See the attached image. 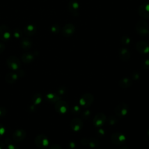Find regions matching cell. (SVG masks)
Listing matches in <instances>:
<instances>
[{
    "instance_id": "obj_42",
    "label": "cell",
    "mask_w": 149,
    "mask_h": 149,
    "mask_svg": "<svg viewBox=\"0 0 149 149\" xmlns=\"http://www.w3.org/2000/svg\"><path fill=\"white\" fill-rule=\"evenodd\" d=\"M5 143L2 141H0V149H5Z\"/></svg>"
},
{
    "instance_id": "obj_36",
    "label": "cell",
    "mask_w": 149,
    "mask_h": 149,
    "mask_svg": "<svg viewBox=\"0 0 149 149\" xmlns=\"http://www.w3.org/2000/svg\"><path fill=\"white\" fill-rule=\"evenodd\" d=\"M76 147V144L74 141H69L67 143V148L68 149H75Z\"/></svg>"
},
{
    "instance_id": "obj_16",
    "label": "cell",
    "mask_w": 149,
    "mask_h": 149,
    "mask_svg": "<svg viewBox=\"0 0 149 149\" xmlns=\"http://www.w3.org/2000/svg\"><path fill=\"white\" fill-rule=\"evenodd\" d=\"M119 57L122 61H127L130 57V53L127 48L125 47L120 48L119 50Z\"/></svg>"
},
{
    "instance_id": "obj_4",
    "label": "cell",
    "mask_w": 149,
    "mask_h": 149,
    "mask_svg": "<svg viewBox=\"0 0 149 149\" xmlns=\"http://www.w3.org/2000/svg\"><path fill=\"white\" fill-rule=\"evenodd\" d=\"M6 63L9 68L13 70H19L21 65L19 59L15 56H9L6 60Z\"/></svg>"
},
{
    "instance_id": "obj_15",
    "label": "cell",
    "mask_w": 149,
    "mask_h": 149,
    "mask_svg": "<svg viewBox=\"0 0 149 149\" xmlns=\"http://www.w3.org/2000/svg\"><path fill=\"white\" fill-rule=\"evenodd\" d=\"M70 127L74 132L79 131L83 127L82 120L79 118L73 119L70 122Z\"/></svg>"
},
{
    "instance_id": "obj_45",
    "label": "cell",
    "mask_w": 149,
    "mask_h": 149,
    "mask_svg": "<svg viewBox=\"0 0 149 149\" xmlns=\"http://www.w3.org/2000/svg\"><path fill=\"white\" fill-rule=\"evenodd\" d=\"M148 33H149V32H148Z\"/></svg>"
},
{
    "instance_id": "obj_34",
    "label": "cell",
    "mask_w": 149,
    "mask_h": 149,
    "mask_svg": "<svg viewBox=\"0 0 149 149\" xmlns=\"http://www.w3.org/2000/svg\"><path fill=\"white\" fill-rule=\"evenodd\" d=\"M7 113V110L5 107L0 106V117L5 116Z\"/></svg>"
},
{
    "instance_id": "obj_38",
    "label": "cell",
    "mask_w": 149,
    "mask_h": 149,
    "mask_svg": "<svg viewBox=\"0 0 149 149\" xmlns=\"http://www.w3.org/2000/svg\"><path fill=\"white\" fill-rule=\"evenodd\" d=\"M5 131H6L5 127L2 124L0 123V138L4 135Z\"/></svg>"
},
{
    "instance_id": "obj_37",
    "label": "cell",
    "mask_w": 149,
    "mask_h": 149,
    "mask_svg": "<svg viewBox=\"0 0 149 149\" xmlns=\"http://www.w3.org/2000/svg\"><path fill=\"white\" fill-rule=\"evenodd\" d=\"M51 31L53 33H58L59 31V27L57 24L53 25L51 27Z\"/></svg>"
},
{
    "instance_id": "obj_22",
    "label": "cell",
    "mask_w": 149,
    "mask_h": 149,
    "mask_svg": "<svg viewBox=\"0 0 149 149\" xmlns=\"http://www.w3.org/2000/svg\"><path fill=\"white\" fill-rule=\"evenodd\" d=\"M31 101L34 105H39L42 101V95L39 93H36L31 97Z\"/></svg>"
},
{
    "instance_id": "obj_8",
    "label": "cell",
    "mask_w": 149,
    "mask_h": 149,
    "mask_svg": "<svg viewBox=\"0 0 149 149\" xmlns=\"http://www.w3.org/2000/svg\"><path fill=\"white\" fill-rule=\"evenodd\" d=\"M55 109L59 114H65L68 110V104L65 101L59 100L55 103Z\"/></svg>"
},
{
    "instance_id": "obj_28",
    "label": "cell",
    "mask_w": 149,
    "mask_h": 149,
    "mask_svg": "<svg viewBox=\"0 0 149 149\" xmlns=\"http://www.w3.org/2000/svg\"><path fill=\"white\" fill-rule=\"evenodd\" d=\"M91 115V112L88 109H86L84 110L82 113H81V118L84 119V120H88Z\"/></svg>"
},
{
    "instance_id": "obj_41",
    "label": "cell",
    "mask_w": 149,
    "mask_h": 149,
    "mask_svg": "<svg viewBox=\"0 0 149 149\" xmlns=\"http://www.w3.org/2000/svg\"><path fill=\"white\" fill-rule=\"evenodd\" d=\"M5 48V44L3 42H0V54H2L4 51Z\"/></svg>"
},
{
    "instance_id": "obj_33",
    "label": "cell",
    "mask_w": 149,
    "mask_h": 149,
    "mask_svg": "<svg viewBox=\"0 0 149 149\" xmlns=\"http://www.w3.org/2000/svg\"><path fill=\"white\" fill-rule=\"evenodd\" d=\"M142 66L144 69H149V59H146L142 63Z\"/></svg>"
},
{
    "instance_id": "obj_17",
    "label": "cell",
    "mask_w": 149,
    "mask_h": 149,
    "mask_svg": "<svg viewBox=\"0 0 149 149\" xmlns=\"http://www.w3.org/2000/svg\"><path fill=\"white\" fill-rule=\"evenodd\" d=\"M19 78V75L16 73L10 72L8 73L5 77V81L9 84H13L15 83Z\"/></svg>"
},
{
    "instance_id": "obj_29",
    "label": "cell",
    "mask_w": 149,
    "mask_h": 149,
    "mask_svg": "<svg viewBox=\"0 0 149 149\" xmlns=\"http://www.w3.org/2000/svg\"><path fill=\"white\" fill-rule=\"evenodd\" d=\"M80 112V108L78 105H74L71 109V113L73 115H78Z\"/></svg>"
},
{
    "instance_id": "obj_19",
    "label": "cell",
    "mask_w": 149,
    "mask_h": 149,
    "mask_svg": "<svg viewBox=\"0 0 149 149\" xmlns=\"http://www.w3.org/2000/svg\"><path fill=\"white\" fill-rule=\"evenodd\" d=\"M32 41L27 37L23 38L20 42V46L24 50H29L32 47Z\"/></svg>"
},
{
    "instance_id": "obj_2",
    "label": "cell",
    "mask_w": 149,
    "mask_h": 149,
    "mask_svg": "<svg viewBox=\"0 0 149 149\" xmlns=\"http://www.w3.org/2000/svg\"><path fill=\"white\" fill-rule=\"evenodd\" d=\"M111 142L118 146L123 145L126 141V136L121 132L113 133L111 136Z\"/></svg>"
},
{
    "instance_id": "obj_10",
    "label": "cell",
    "mask_w": 149,
    "mask_h": 149,
    "mask_svg": "<svg viewBox=\"0 0 149 149\" xmlns=\"http://www.w3.org/2000/svg\"><path fill=\"white\" fill-rule=\"evenodd\" d=\"M106 120V116L103 113H98L93 118V123L96 127H100L102 126Z\"/></svg>"
},
{
    "instance_id": "obj_23",
    "label": "cell",
    "mask_w": 149,
    "mask_h": 149,
    "mask_svg": "<svg viewBox=\"0 0 149 149\" xmlns=\"http://www.w3.org/2000/svg\"><path fill=\"white\" fill-rule=\"evenodd\" d=\"M22 61L25 63H30L34 61V56L33 54L30 52H26L22 55Z\"/></svg>"
},
{
    "instance_id": "obj_24",
    "label": "cell",
    "mask_w": 149,
    "mask_h": 149,
    "mask_svg": "<svg viewBox=\"0 0 149 149\" xmlns=\"http://www.w3.org/2000/svg\"><path fill=\"white\" fill-rule=\"evenodd\" d=\"M88 144L91 148H95L100 145V141L97 139L95 137H91L88 139Z\"/></svg>"
},
{
    "instance_id": "obj_26",
    "label": "cell",
    "mask_w": 149,
    "mask_h": 149,
    "mask_svg": "<svg viewBox=\"0 0 149 149\" xmlns=\"http://www.w3.org/2000/svg\"><path fill=\"white\" fill-rule=\"evenodd\" d=\"M22 34H23V32L20 29L16 28L14 29L13 33V36L15 38H16V39L20 38V37H22Z\"/></svg>"
},
{
    "instance_id": "obj_6",
    "label": "cell",
    "mask_w": 149,
    "mask_h": 149,
    "mask_svg": "<svg viewBox=\"0 0 149 149\" xmlns=\"http://www.w3.org/2000/svg\"><path fill=\"white\" fill-rule=\"evenodd\" d=\"M93 101V95L90 93H86L81 97L79 101V103L82 107L84 108H88L92 104Z\"/></svg>"
},
{
    "instance_id": "obj_20",
    "label": "cell",
    "mask_w": 149,
    "mask_h": 149,
    "mask_svg": "<svg viewBox=\"0 0 149 149\" xmlns=\"http://www.w3.org/2000/svg\"><path fill=\"white\" fill-rule=\"evenodd\" d=\"M36 27L32 24H29L27 25L24 29V33L28 36H31L34 35L36 32Z\"/></svg>"
},
{
    "instance_id": "obj_7",
    "label": "cell",
    "mask_w": 149,
    "mask_h": 149,
    "mask_svg": "<svg viewBox=\"0 0 149 149\" xmlns=\"http://www.w3.org/2000/svg\"><path fill=\"white\" fill-rule=\"evenodd\" d=\"M11 31L7 26L2 24L0 26V39L2 41H6L10 39Z\"/></svg>"
},
{
    "instance_id": "obj_39",
    "label": "cell",
    "mask_w": 149,
    "mask_h": 149,
    "mask_svg": "<svg viewBox=\"0 0 149 149\" xmlns=\"http://www.w3.org/2000/svg\"><path fill=\"white\" fill-rule=\"evenodd\" d=\"M80 143L83 146H86V145L88 144V139H87L86 137H83L80 140Z\"/></svg>"
},
{
    "instance_id": "obj_46",
    "label": "cell",
    "mask_w": 149,
    "mask_h": 149,
    "mask_svg": "<svg viewBox=\"0 0 149 149\" xmlns=\"http://www.w3.org/2000/svg\"><path fill=\"white\" fill-rule=\"evenodd\" d=\"M99 149H100V148H99Z\"/></svg>"
},
{
    "instance_id": "obj_27",
    "label": "cell",
    "mask_w": 149,
    "mask_h": 149,
    "mask_svg": "<svg viewBox=\"0 0 149 149\" xmlns=\"http://www.w3.org/2000/svg\"><path fill=\"white\" fill-rule=\"evenodd\" d=\"M107 122H108V123L109 125H114L116 123H117V122H118V119L115 116H110L107 119Z\"/></svg>"
},
{
    "instance_id": "obj_3",
    "label": "cell",
    "mask_w": 149,
    "mask_h": 149,
    "mask_svg": "<svg viewBox=\"0 0 149 149\" xmlns=\"http://www.w3.org/2000/svg\"><path fill=\"white\" fill-rule=\"evenodd\" d=\"M36 146L40 148H45L49 145V140L44 134H39L34 139Z\"/></svg>"
},
{
    "instance_id": "obj_18",
    "label": "cell",
    "mask_w": 149,
    "mask_h": 149,
    "mask_svg": "<svg viewBox=\"0 0 149 149\" xmlns=\"http://www.w3.org/2000/svg\"><path fill=\"white\" fill-rule=\"evenodd\" d=\"M45 98L48 102L54 104L58 101L60 100L61 97L59 96L56 93H49L46 94Z\"/></svg>"
},
{
    "instance_id": "obj_32",
    "label": "cell",
    "mask_w": 149,
    "mask_h": 149,
    "mask_svg": "<svg viewBox=\"0 0 149 149\" xmlns=\"http://www.w3.org/2000/svg\"><path fill=\"white\" fill-rule=\"evenodd\" d=\"M65 92H66V89H65V88L64 87H60L58 89V90H57V91H56V94L59 95V96H61V95H63L65 93Z\"/></svg>"
},
{
    "instance_id": "obj_12",
    "label": "cell",
    "mask_w": 149,
    "mask_h": 149,
    "mask_svg": "<svg viewBox=\"0 0 149 149\" xmlns=\"http://www.w3.org/2000/svg\"><path fill=\"white\" fill-rule=\"evenodd\" d=\"M26 136V131L22 129H18L16 130L12 134L13 139L16 142H20L23 141L25 139Z\"/></svg>"
},
{
    "instance_id": "obj_13",
    "label": "cell",
    "mask_w": 149,
    "mask_h": 149,
    "mask_svg": "<svg viewBox=\"0 0 149 149\" xmlns=\"http://www.w3.org/2000/svg\"><path fill=\"white\" fill-rule=\"evenodd\" d=\"M75 31V27L72 23L66 24L62 28V34L65 37H70L74 34Z\"/></svg>"
},
{
    "instance_id": "obj_30",
    "label": "cell",
    "mask_w": 149,
    "mask_h": 149,
    "mask_svg": "<svg viewBox=\"0 0 149 149\" xmlns=\"http://www.w3.org/2000/svg\"><path fill=\"white\" fill-rule=\"evenodd\" d=\"M121 42L123 45H128L130 42V39L129 37L127 36H123L121 38Z\"/></svg>"
},
{
    "instance_id": "obj_43",
    "label": "cell",
    "mask_w": 149,
    "mask_h": 149,
    "mask_svg": "<svg viewBox=\"0 0 149 149\" xmlns=\"http://www.w3.org/2000/svg\"><path fill=\"white\" fill-rule=\"evenodd\" d=\"M119 149H129V148H128L127 146H124L120 147L119 148Z\"/></svg>"
},
{
    "instance_id": "obj_21",
    "label": "cell",
    "mask_w": 149,
    "mask_h": 149,
    "mask_svg": "<svg viewBox=\"0 0 149 149\" xmlns=\"http://www.w3.org/2000/svg\"><path fill=\"white\" fill-rule=\"evenodd\" d=\"M118 84L122 88H127L132 85V81L128 77H123L119 81Z\"/></svg>"
},
{
    "instance_id": "obj_1",
    "label": "cell",
    "mask_w": 149,
    "mask_h": 149,
    "mask_svg": "<svg viewBox=\"0 0 149 149\" xmlns=\"http://www.w3.org/2000/svg\"><path fill=\"white\" fill-rule=\"evenodd\" d=\"M129 111V107L125 102H122L118 104L114 109L115 113L119 118H123L126 116Z\"/></svg>"
},
{
    "instance_id": "obj_35",
    "label": "cell",
    "mask_w": 149,
    "mask_h": 149,
    "mask_svg": "<svg viewBox=\"0 0 149 149\" xmlns=\"http://www.w3.org/2000/svg\"><path fill=\"white\" fill-rule=\"evenodd\" d=\"M131 77L132 79L134 80H137L140 78V74L138 72H133L131 73Z\"/></svg>"
},
{
    "instance_id": "obj_14",
    "label": "cell",
    "mask_w": 149,
    "mask_h": 149,
    "mask_svg": "<svg viewBox=\"0 0 149 149\" xmlns=\"http://www.w3.org/2000/svg\"><path fill=\"white\" fill-rule=\"evenodd\" d=\"M136 48L137 51L143 54H146L149 52V45L143 41H139L136 44Z\"/></svg>"
},
{
    "instance_id": "obj_25",
    "label": "cell",
    "mask_w": 149,
    "mask_h": 149,
    "mask_svg": "<svg viewBox=\"0 0 149 149\" xmlns=\"http://www.w3.org/2000/svg\"><path fill=\"white\" fill-rule=\"evenodd\" d=\"M5 143L6 145L5 149H19L17 146L13 144L12 140L9 138H6L5 139Z\"/></svg>"
},
{
    "instance_id": "obj_44",
    "label": "cell",
    "mask_w": 149,
    "mask_h": 149,
    "mask_svg": "<svg viewBox=\"0 0 149 149\" xmlns=\"http://www.w3.org/2000/svg\"><path fill=\"white\" fill-rule=\"evenodd\" d=\"M146 135H147V136H148V137H149V128H148V129H147V132H146Z\"/></svg>"
},
{
    "instance_id": "obj_31",
    "label": "cell",
    "mask_w": 149,
    "mask_h": 149,
    "mask_svg": "<svg viewBox=\"0 0 149 149\" xmlns=\"http://www.w3.org/2000/svg\"><path fill=\"white\" fill-rule=\"evenodd\" d=\"M98 129H97V135L98 137H102L105 135V130L104 129L101 128V127H97Z\"/></svg>"
},
{
    "instance_id": "obj_5",
    "label": "cell",
    "mask_w": 149,
    "mask_h": 149,
    "mask_svg": "<svg viewBox=\"0 0 149 149\" xmlns=\"http://www.w3.org/2000/svg\"><path fill=\"white\" fill-rule=\"evenodd\" d=\"M136 30L140 35L147 34L149 32V26L147 22L143 20H139L136 24Z\"/></svg>"
},
{
    "instance_id": "obj_40",
    "label": "cell",
    "mask_w": 149,
    "mask_h": 149,
    "mask_svg": "<svg viewBox=\"0 0 149 149\" xmlns=\"http://www.w3.org/2000/svg\"><path fill=\"white\" fill-rule=\"evenodd\" d=\"M49 149H62V147L60 145H59L58 144H52V146H51L49 147Z\"/></svg>"
},
{
    "instance_id": "obj_9",
    "label": "cell",
    "mask_w": 149,
    "mask_h": 149,
    "mask_svg": "<svg viewBox=\"0 0 149 149\" xmlns=\"http://www.w3.org/2000/svg\"><path fill=\"white\" fill-rule=\"evenodd\" d=\"M139 15L145 19H149V2L141 4L138 9Z\"/></svg>"
},
{
    "instance_id": "obj_11",
    "label": "cell",
    "mask_w": 149,
    "mask_h": 149,
    "mask_svg": "<svg viewBox=\"0 0 149 149\" xmlns=\"http://www.w3.org/2000/svg\"><path fill=\"white\" fill-rule=\"evenodd\" d=\"M68 9L70 13L76 16L79 15V4L77 1L76 0H70L68 3Z\"/></svg>"
}]
</instances>
